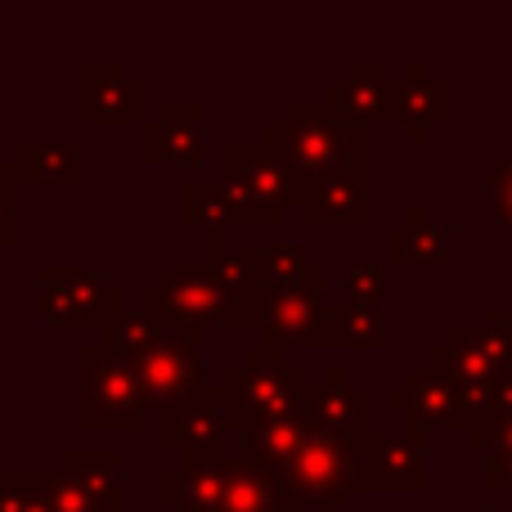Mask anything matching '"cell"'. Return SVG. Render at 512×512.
<instances>
[{
  "label": "cell",
  "mask_w": 512,
  "mask_h": 512,
  "mask_svg": "<svg viewBox=\"0 0 512 512\" xmlns=\"http://www.w3.org/2000/svg\"><path fill=\"white\" fill-rule=\"evenodd\" d=\"M265 153L283 171L288 189H306L324 176H364L369 171V126L355 113L319 99H288L261 131Z\"/></svg>",
  "instance_id": "cell-1"
},
{
  "label": "cell",
  "mask_w": 512,
  "mask_h": 512,
  "mask_svg": "<svg viewBox=\"0 0 512 512\" xmlns=\"http://www.w3.org/2000/svg\"><path fill=\"white\" fill-rule=\"evenodd\" d=\"M149 400L131 360L90 342L77 351V423L90 432H140Z\"/></svg>",
  "instance_id": "cell-2"
},
{
  "label": "cell",
  "mask_w": 512,
  "mask_h": 512,
  "mask_svg": "<svg viewBox=\"0 0 512 512\" xmlns=\"http://www.w3.org/2000/svg\"><path fill=\"white\" fill-rule=\"evenodd\" d=\"M221 391L230 396L234 414H239L243 423H252V418L297 414V409H306L310 378L301 364H292L288 355H283V346L256 342L234 364H225Z\"/></svg>",
  "instance_id": "cell-3"
},
{
  "label": "cell",
  "mask_w": 512,
  "mask_h": 512,
  "mask_svg": "<svg viewBox=\"0 0 512 512\" xmlns=\"http://www.w3.org/2000/svg\"><path fill=\"white\" fill-rule=\"evenodd\" d=\"M140 310L158 328H176V333H189V337H203L207 328H234L230 301L216 288V279L207 274L203 261L167 265V270L144 288Z\"/></svg>",
  "instance_id": "cell-4"
},
{
  "label": "cell",
  "mask_w": 512,
  "mask_h": 512,
  "mask_svg": "<svg viewBox=\"0 0 512 512\" xmlns=\"http://www.w3.org/2000/svg\"><path fill=\"white\" fill-rule=\"evenodd\" d=\"M36 310L54 328H108L122 315V288L86 265L45 261L36 270Z\"/></svg>",
  "instance_id": "cell-5"
},
{
  "label": "cell",
  "mask_w": 512,
  "mask_h": 512,
  "mask_svg": "<svg viewBox=\"0 0 512 512\" xmlns=\"http://www.w3.org/2000/svg\"><path fill=\"white\" fill-rule=\"evenodd\" d=\"M279 477L288 486V495L310 508H351V495L360 490V445L310 427L306 445Z\"/></svg>",
  "instance_id": "cell-6"
},
{
  "label": "cell",
  "mask_w": 512,
  "mask_h": 512,
  "mask_svg": "<svg viewBox=\"0 0 512 512\" xmlns=\"http://www.w3.org/2000/svg\"><path fill=\"white\" fill-rule=\"evenodd\" d=\"M221 185L239 225H279L292 207V189L261 140H230L221 149Z\"/></svg>",
  "instance_id": "cell-7"
},
{
  "label": "cell",
  "mask_w": 512,
  "mask_h": 512,
  "mask_svg": "<svg viewBox=\"0 0 512 512\" xmlns=\"http://www.w3.org/2000/svg\"><path fill=\"white\" fill-rule=\"evenodd\" d=\"M135 373H140V387H144V400L149 409H171L189 405L194 396L207 391V378H203V337H189V333H176V328H162L158 342L135 360Z\"/></svg>",
  "instance_id": "cell-8"
},
{
  "label": "cell",
  "mask_w": 512,
  "mask_h": 512,
  "mask_svg": "<svg viewBox=\"0 0 512 512\" xmlns=\"http://www.w3.org/2000/svg\"><path fill=\"white\" fill-rule=\"evenodd\" d=\"M243 432V418L234 414L230 396L221 387H207L189 405L162 414V445L176 450L180 459H230L225 436Z\"/></svg>",
  "instance_id": "cell-9"
},
{
  "label": "cell",
  "mask_w": 512,
  "mask_h": 512,
  "mask_svg": "<svg viewBox=\"0 0 512 512\" xmlns=\"http://www.w3.org/2000/svg\"><path fill=\"white\" fill-rule=\"evenodd\" d=\"M387 405L409 418V432H432V427H459L463 432V414H468L459 378L436 355L414 364L405 382L387 391Z\"/></svg>",
  "instance_id": "cell-10"
},
{
  "label": "cell",
  "mask_w": 512,
  "mask_h": 512,
  "mask_svg": "<svg viewBox=\"0 0 512 512\" xmlns=\"http://www.w3.org/2000/svg\"><path fill=\"white\" fill-rule=\"evenodd\" d=\"M203 265L230 301L234 328L261 324L265 297H270L261 248H234V243H225V234H203Z\"/></svg>",
  "instance_id": "cell-11"
},
{
  "label": "cell",
  "mask_w": 512,
  "mask_h": 512,
  "mask_svg": "<svg viewBox=\"0 0 512 512\" xmlns=\"http://www.w3.org/2000/svg\"><path fill=\"white\" fill-rule=\"evenodd\" d=\"M360 490H418L432 486V472L423 468V450H427V432H369L360 436Z\"/></svg>",
  "instance_id": "cell-12"
},
{
  "label": "cell",
  "mask_w": 512,
  "mask_h": 512,
  "mask_svg": "<svg viewBox=\"0 0 512 512\" xmlns=\"http://www.w3.org/2000/svg\"><path fill=\"white\" fill-rule=\"evenodd\" d=\"M77 99H81V122H95V126L149 122L144 117V86L126 72L122 59H81Z\"/></svg>",
  "instance_id": "cell-13"
},
{
  "label": "cell",
  "mask_w": 512,
  "mask_h": 512,
  "mask_svg": "<svg viewBox=\"0 0 512 512\" xmlns=\"http://www.w3.org/2000/svg\"><path fill=\"white\" fill-rule=\"evenodd\" d=\"M261 328L274 346H337V306L315 288H270Z\"/></svg>",
  "instance_id": "cell-14"
},
{
  "label": "cell",
  "mask_w": 512,
  "mask_h": 512,
  "mask_svg": "<svg viewBox=\"0 0 512 512\" xmlns=\"http://www.w3.org/2000/svg\"><path fill=\"white\" fill-rule=\"evenodd\" d=\"M207 140V108L198 99H167L158 117L140 126V158L144 162H198Z\"/></svg>",
  "instance_id": "cell-15"
},
{
  "label": "cell",
  "mask_w": 512,
  "mask_h": 512,
  "mask_svg": "<svg viewBox=\"0 0 512 512\" xmlns=\"http://www.w3.org/2000/svg\"><path fill=\"white\" fill-rule=\"evenodd\" d=\"M306 418L315 432L360 441L369 432V391L360 382H351V373L342 364H328L324 382L306 391Z\"/></svg>",
  "instance_id": "cell-16"
},
{
  "label": "cell",
  "mask_w": 512,
  "mask_h": 512,
  "mask_svg": "<svg viewBox=\"0 0 512 512\" xmlns=\"http://www.w3.org/2000/svg\"><path fill=\"white\" fill-rule=\"evenodd\" d=\"M324 99L355 113L364 126L391 122V113H396V77H391V68L382 59H351L342 68V77L324 86Z\"/></svg>",
  "instance_id": "cell-17"
},
{
  "label": "cell",
  "mask_w": 512,
  "mask_h": 512,
  "mask_svg": "<svg viewBox=\"0 0 512 512\" xmlns=\"http://www.w3.org/2000/svg\"><path fill=\"white\" fill-rule=\"evenodd\" d=\"M445 117H450V86L423 59H414L396 77V113H391V122H400L409 131V140L423 144L432 135V126H441Z\"/></svg>",
  "instance_id": "cell-18"
},
{
  "label": "cell",
  "mask_w": 512,
  "mask_h": 512,
  "mask_svg": "<svg viewBox=\"0 0 512 512\" xmlns=\"http://www.w3.org/2000/svg\"><path fill=\"white\" fill-rule=\"evenodd\" d=\"M230 490V459H180L162 472L167 512H221Z\"/></svg>",
  "instance_id": "cell-19"
},
{
  "label": "cell",
  "mask_w": 512,
  "mask_h": 512,
  "mask_svg": "<svg viewBox=\"0 0 512 512\" xmlns=\"http://www.w3.org/2000/svg\"><path fill=\"white\" fill-rule=\"evenodd\" d=\"M54 468L95 504V512H126V454L122 450H63Z\"/></svg>",
  "instance_id": "cell-20"
},
{
  "label": "cell",
  "mask_w": 512,
  "mask_h": 512,
  "mask_svg": "<svg viewBox=\"0 0 512 512\" xmlns=\"http://www.w3.org/2000/svg\"><path fill=\"white\" fill-rule=\"evenodd\" d=\"M292 207L306 225H364L369 221V185L364 176H324L292 194Z\"/></svg>",
  "instance_id": "cell-21"
},
{
  "label": "cell",
  "mask_w": 512,
  "mask_h": 512,
  "mask_svg": "<svg viewBox=\"0 0 512 512\" xmlns=\"http://www.w3.org/2000/svg\"><path fill=\"white\" fill-rule=\"evenodd\" d=\"M454 239L427 203H409L405 216L387 230V261L391 265H445Z\"/></svg>",
  "instance_id": "cell-22"
},
{
  "label": "cell",
  "mask_w": 512,
  "mask_h": 512,
  "mask_svg": "<svg viewBox=\"0 0 512 512\" xmlns=\"http://www.w3.org/2000/svg\"><path fill=\"white\" fill-rule=\"evenodd\" d=\"M306 436H310L306 409H297V414L252 418V423H243V454H248L252 463H261V468L283 472L292 459H297L301 445H306Z\"/></svg>",
  "instance_id": "cell-23"
},
{
  "label": "cell",
  "mask_w": 512,
  "mask_h": 512,
  "mask_svg": "<svg viewBox=\"0 0 512 512\" xmlns=\"http://www.w3.org/2000/svg\"><path fill=\"white\" fill-rule=\"evenodd\" d=\"M288 486L279 472L252 463L248 454L230 459V490H225V508L221 512H283L288 508Z\"/></svg>",
  "instance_id": "cell-24"
},
{
  "label": "cell",
  "mask_w": 512,
  "mask_h": 512,
  "mask_svg": "<svg viewBox=\"0 0 512 512\" xmlns=\"http://www.w3.org/2000/svg\"><path fill=\"white\" fill-rule=\"evenodd\" d=\"M18 171L27 185H77L86 171V153L77 140H23L18 144Z\"/></svg>",
  "instance_id": "cell-25"
},
{
  "label": "cell",
  "mask_w": 512,
  "mask_h": 512,
  "mask_svg": "<svg viewBox=\"0 0 512 512\" xmlns=\"http://www.w3.org/2000/svg\"><path fill=\"white\" fill-rule=\"evenodd\" d=\"M180 221L194 225L198 234H225L230 225H239V216L221 180H189L180 189Z\"/></svg>",
  "instance_id": "cell-26"
},
{
  "label": "cell",
  "mask_w": 512,
  "mask_h": 512,
  "mask_svg": "<svg viewBox=\"0 0 512 512\" xmlns=\"http://www.w3.org/2000/svg\"><path fill=\"white\" fill-rule=\"evenodd\" d=\"M261 256H265V283L270 288H315L324 292L328 283V265H315L310 252L292 239H279V243H261Z\"/></svg>",
  "instance_id": "cell-27"
},
{
  "label": "cell",
  "mask_w": 512,
  "mask_h": 512,
  "mask_svg": "<svg viewBox=\"0 0 512 512\" xmlns=\"http://www.w3.org/2000/svg\"><path fill=\"white\" fill-rule=\"evenodd\" d=\"M0 512H59L50 499V472H0Z\"/></svg>",
  "instance_id": "cell-28"
},
{
  "label": "cell",
  "mask_w": 512,
  "mask_h": 512,
  "mask_svg": "<svg viewBox=\"0 0 512 512\" xmlns=\"http://www.w3.org/2000/svg\"><path fill=\"white\" fill-rule=\"evenodd\" d=\"M158 333H162V328L153 324L144 310H122V315H117L108 328H99V342H104L108 351H117L122 360L135 364L153 342H158Z\"/></svg>",
  "instance_id": "cell-29"
},
{
  "label": "cell",
  "mask_w": 512,
  "mask_h": 512,
  "mask_svg": "<svg viewBox=\"0 0 512 512\" xmlns=\"http://www.w3.org/2000/svg\"><path fill=\"white\" fill-rule=\"evenodd\" d=\"M391 342V328L382 310L369 306H337V346H355V351H378Z\"/></svg>",
  "instance_id": "cell-30"
},
{
  "label": "cell",
  "mask_w": 512,
  "mask_h": 512,
  "mask_svg": "<svg viewBox=\"0 0 512 512\" xmlns=\"http://www.w3.org/2000/svg\"><path fill=\"white\" fill-rule=\"evenodd\" d=\"M342 283H346V306L382 310V301L391 297V274H387V265L355 261V265H346V270H342Z\"/></svg>",
  "instance_id": "cell-31"
},
{
  "label": "cell",
  "mask_w": 512,
  "mask_h": 512,
  "mask_svg": "<svg viewBox=\"0 0 512 512\" xmlns=\"http://www.w3.org/2000/svg\"><path fill=\"white\" fill-rule=\"evenodd\" d=\"M23 171H18V162H0V252L14 248L18 239H23Z\"/></svg>",
  "instance_id": "cell-32"
},
{
  "label": "cell",
  "mask_w": 512,
  "mask_h": 512,
  "mask_svg": "<svg viewBox=\"0 0 512 512\" xmlns=\"http://www.w3.org/2000/svg\"><path fill=\"white\" fill-rule=\"evenodd\" d=\"M490 216L512 234V153L490 171Z\"/></svg>",
  "instance_id": "cell-33"
},
{
  "label": "cell",
  "mask_w": 512,
  "mask_h": 512,
  "mask_svg": "<svg viewBox=\"0 0 512 512\" xmlns=\"http://www.w3.org/2000/svg\"><path fill=\"white\" fill-rule=\"evenodd\" d=\"M486 454H508V459H512V414H508V418H495V423H490Z\"/></svg>",
  "instance_id": "cell-34"
},
{
  "label": "cell",
  "mask_w": 512,
  "mask_h": 512,
  "mask_svg": "<svg viewBox=\"0 0 512 512\" xmlns=\"http://www.w3.org/2000/svg\"><path fill=\"white\" fill-rule=\"evenodd\" d=\"M283 512H324V508H310V504H301V499H288V508Z\"/></svg>",
  "instance_id": "cell-35"
},
{
  "label": "cell",
  "mask_w": 512,
  "mask_h": 512,
  "mask_svg": "<svg viewBox=\"0 0 512 512\" xmlns=\"http://www.w3.org/2000/svg\"><path fill=\"white\" fill-rule=\"evenodd\" d=\"M351 512H405V508H351Z\"/></svg>",
  "instance_id": "cell-36"
},
{
  "label": "cell",
  "mask_w": 512,
  "mask_h": 512,
  "mask_svg": "<svg viewBox=\"0 0 512 512\" xmlns=\"http://www.w3.org/2000/svg\"><path fill=\"white\" fill-rule=\"evenodd\" d=\"M490 512H508V508H490Z\"/></svg>",
  "instance_id": "cell-37"
},
{
  "label": "cell",
  "mask_w": 512,
  "mask_h": 512,
  "mask_svg": "<svg viewBox=\"0 0 512 512\" xmlns=\"http://www.w3.org/2000/svg\"><path fill=\"white\" fill-rule=\"evenodd\" d=\"M508 512H512V499H508Z\"/></svg>",
  "instance_id": "cell-38"
}]
</instances>
